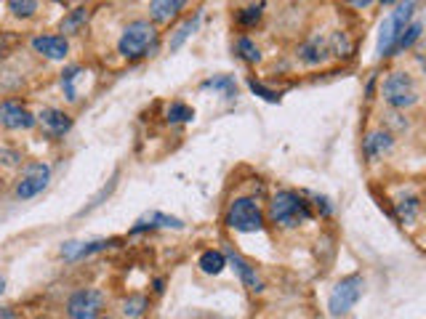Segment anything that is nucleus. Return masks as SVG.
<instances>
[{
    "label": "nucleus",
    "mask_w": 426,
    "mask_h": 319,
    "mask_svg": "<svg viewBox=\"0 0 426 319\" xmlns=\"http://www.w3.org/2000/svg\"><path fill=\"white\" fill-rule=\"evenodd\" d=\"M269 218L275 224L285 226V229H293V226L304 224L312 218V211H309V202L299 194V192H277L272 202H269Z\"/></svg>",
    "instance_id": "obj_1"
},
{
    "label": "nucleus",
    "mask_w": 426,
    "mask_h": 319,
    "mask_svg": "<svg viewBox=\"0 0 426 319\" xmlns=\"http://www.w3.org/2000/svg\"><path fill=\"white\" fill-rule=\"evenodd\" d=\"M158 43V32H155V24L152 22H134L123 30L120 40H118V51L125 59H142L146 54L155 51Z\"/></svg>",
    "instance_id": "obj_2"
},
{
    "label": "nucleus",
    "mask_w": 426,
    "mask_h": 319,
    "mask_svg": "<svg viewBox=\"0 0 426 319\" xmlns=\"http://www.w3.org/2000/svg\"><path fill=\"white\" fill-rule=\"evenodd\" d=\"M415 3H418V0H400L397 11H391V16L384 19L381 32H378V56H391V48L397 43L400 32L411 24V19H413Z\"/></svg>",
    "instance_id": "obj_3"
},
{
    "label": "nucleus",
    "mask_w": 426,
    "mask_h": 319,
    "mask_svg": "<svg viewBox=\"0 0 426 319\" xmlns=\"http://www.w3.org/2000/svg\"><path fill=\"white\" fill-rule=\"evenodd\" d=\"M227 226L234 232H261L264 213L258 208V202L251 197H237L227 211Z\"/></svg>",
    "instance_id": "obj_4"
},
{
    "label": "nucleus",
    "mask_w": 426,
    "mask_h": 319,
    "mask_svg": "<svg viewBox=\"0 0 426 319\" xmlns=\"http://www.w3.org/2000/svg\"><path fill=\"white\" fill-rule=\"evenodd\" d=\"M381 94L387 99V104H391L394 109H408L418 101V88H415V80L408 72H391L384 80Z\"/></svg>",
    "instance_id": "obj_5"
},
{
    "label": "nucleus",
    "mask_w": 426,
    "mask_h": 319,
    "mask_svg": "<svg viewBox=\"0 0 426 319\" xmlns=\"http://www.w3.org/2000/svg\"><path fill=\"white\" fill-rule=\"evenodd\" d=\"M363 287H365V280H363L360 274L344 277V280L333 287V293H330V298H328L330 314H333V317H341V314L352 311L354 304H357L360 296H363Z\"/></svg>",
    "instance_id": "obj_6"
},
{
    "label": "nucleus",
    "mask_w": 426,
    "mask_h": 319,
    "mask_svg": "<svg viewBox=\"0 0 426 319\" xmlns=\"http://www.w3.org/2000/svg\"><path fill=\"white\" fill-rule=\"evenodd\" d=\"M101 308H104V296L99 290H77L70 304H67V314L70 319H99L101 317Z\"/></svg>",
    "instance_id": "obj_7"
},
{
    "label": "nucleus",
    "mask_w": 426,
    "mask_h": 319,
    "mask_svg": "<svg viewBox=\"0 0 426 319\" xmlns=\"http://www.w3.org/2000/svg\"><path fill=\"white\" fill-rule=\"evenodd\" d=\"M49 178H51L49 165H43V163H32V165H27L25 173H22L19 187H16V197L30 200V197L40 194V192L49 187Z\"/></svg>",
    "instance_id": "obj_8"
},
{
    "label": "nucleus",
    "mask_w": 426,
    "mask_h": 319,
    "mask_svg": "<svg viewBox=\"0 0 426 319\" xmlns=\"http://www.w3.org/2000/svg\"><path fill=\"white\" fill-rule=\"evenodd\" d=\"M0 125H6L8 130H27L35 125V118H32L22 104L3 101V104H0Z\"/></svg>",
    "instance_id": "obj_9"
},
{
    "label": "nucleus",
    "mask_w": 426,
    "mask_h": 319,
    "mask_svg": "<svg viewBox=\"0 0 426 319\" xmlns=\"http://www.w3.org/2000/svg\"><path fill=\"white\" fill-rule=\"evenodd\" d=\"M118 239H94V242H64L61 245V256L67 261H80L85 256H94L99 250L112 248Z\"/></svg>",
    "instance_id": "obj_10"
},
{
    "label": "nucleus",
    "mask_w": 426,
    "mask_h": 319,
    "mask_svg": "<svg viewBox=\"0 0 426 319\" xmlns=\"http://www.w3.org/2000/svg\"><path fill=\"white\" fill-rule=\"evenodd\" d=\"M224 258L230 261V263H232V269L237 272V277L243 280V284H245V287H248V290H253V293H261V290H264V282H261V277L256 274V269H253V266H251V263H248V261L240 258V256H237L234 250H230V253H227Z\"/></svg>",
    "instance_id": "obj_11"
},
{
    "label": "nucleus",
    "mask_w": 426,
    "mask_h": 319,
    "mask_svg": "<svg viewBox=\"0 0 426 319\" xmlns=\"http://www.w3.org/2000/svg\"><path fill=\"white\" fill-rule=\"evenodd\" d=\"M37 120H40V125L49 130L51 136H64L67 130L73 128V118L67 115V112H61V109H43L40 115H37Z\"/></svg>",
    "instance_id": "obj_12"
},
{
    "label": "nucleus",
    "mask_w": 426,
    "mask_h": 319,
    "mask_svg": "<svg viewBox=\"0 0 426 319\" xmlns=\"http://www.w3.org/2000/svg\"><path fill=\"white\" fill-rule=\"evenodd\" d=\"M32 48H35L37 54H43V56H49V59H64L67 56V40L61 35H37L32 37Z\"/></svg>",
    "instance_id": "obj_13"
},
{
    "label": "nucleus",
    "mask_w": 426,
    "mask_h": 319,
    "mask_svg": "<svg viewBox=\"0 0 426 319\" xmlns=\"http://www.w3.org/2000/svg\"><path fill=\"white\" fill-rule=\"evenodd\" d=\"M158 226H163V229H182L184 224L179 221V218H173V215H165V213L152 211V213H146L144 218H139L131 232L136 234V232H144V229H158Z\"/></svg>",
    "instance_id": "obj_14"
},
{
    "label": "nucleus",
    "mask_w": 426,
    "mask_h": 319,
    "mask_svg": "<svg viewBox=\"0 0 426 319\" xmlns=\"http://www.w3.org/2000/svg\"><path fill=\"white\" fill-rule=\"evenodd\" d=\"M187 0H149V16L152 22H170L184 8Z\"/></svg>",
    "instance_id": "obj_15"
},
{
    "label": "nucleus",
    "mask_w": 426,
    "mask_h": 319,
    "mask_svg": "<svg viewBox=\"0 0 426 319\" xmlns=\"http://www.w3.org/2000/svg\"><path fill=\"white\" fill-rule=\"evenodd\" d=\"M391 136L387 133V130H373L370 136L365 139V144H363V149H365V157L368 160H378L381 154H387L391 149Z\"/></svg>",
    "instance_id": "obj_16"
},
{
    "label": "nucleus",
    "mask_w": 426,
    "mask_h": 319,
    "mask_svg": "<svg viewBox=\"0 0 426 319\" xmlns=\"http://www.w3.org/2000/svg\"><path fill=\"white\" fill-rule=\"evenodd\" d=\"M299 54H301V61H306V64H320V61L328 59L330 46H328V40H322V37H312L309 43L301 46Z\"/></svg>",
    "instance_id": "obj_17"
},
{
    "label": "nucleus",
    "mask_w": 426,
    "mask_h": 319,
    "mask_svg": "<svg viewBox=\"0 0 426 319\" xmlns=\"http://www.w3.org/2000/svg\"><path fill=\"white\" fill-rule=\"evenodd\" d=\"M224 266H227V258H224V253H219V250H206V253L200 256V269L206 274H221Z\"/></svg>",
    "instance_id": "obj_18"
},
{
    "label": "nucleus",
    "mask_w": 426,
    "mask_h": 319,
    "mask_svg": "<svg viewBox=\"0 0 426 319\" xmlns=\"http://www.w3.org/2000/svg\"><path fill=\"white\" fill-rule=\"evenodd\" d=\"M85 22H88V11L85 8H75V11H70V16L61 19V32L64 35H77Z\"/></svg>",
    "instance_id": "obj_19"
},
{
    "label": "nucleus",
    "mask_w": 426,
    "mask_h": 319,
    "mask_svg": "<svg viewBox=\"0 0 426 319\" xmlns=\"http://www.w3.org/2000/svg\"><path fill=\"white\" fill-rule=\"evenodd\" d=\"M418 208H421V202H418V197H415V194L400 197V200H397V215H400L402 224H411V221H415Z\"/></svg>",
    "instance_id": "obj_20"
},
{
    "label": "nucleus",
    "mask_w": 426,
    "mask_h": 319,
    "mask_svg": "<svg viewBox=\"0 0 426 319\" xmlns=\"http://www.w3.org/2000/svg\"><path fill=\"white\" fill-rule=\"evenodd\" d=\"M197 24H200V13L189 16V19H187V22H184L182 27L176 30V32H173V37H170V51H179V48L184 46V40H187V37H189L197 30Z\"/></svg>",
    "instance_id": "obj_21"
},
{
    "label": "nucleus",
    "mask_w": 426,
    "mask_h": 319,
    "mask_svg": "<svg viewBox=\"0 0 426 319\" xmlns=\"http://www.w3.org/2000/svg\"><path fill=\"white\" fill-rule=\"evenodd\" d=\"M421 30H424V27H421V22L408 24V27L400 32V37H397V43H394V48H391V54H394V51H405V48L413 46L415 40L421 37Z\"/></svg>",
    "instance_id": "obj_22"
},
{
    "label": "nucleus",
    "mask_w": 426,
    "mask_h": 319,
    "mask_svg": "<svg viewBox=\"0 0 426 319\" xmlns=\"http://www.w3.org/2000/svg\"><path fill=\"white\" fill-rule=\"evenodd\" d=\"M234 51H237V56L243 61H248V64L261 61V51H258V46H256L253 40H248V37H240L237 46H234Z\"/></svg>",
    "instance_id": "obj_23"
},
{
    "label": "nucleus",
    "mask_w": 426,
    "mask_h": 319,
    "mask_svg": "<svg viewBox=\"0 0 426 319\" xmlns=\"http://www.w3.org/2000/svg\"><path fill=\"white\" fill-rule=\"evenodd\" d=\"M165 120H168V123H192V120H195V109H192V106H187V104H182V101H176V104L168 106Z\"/></svg>",
    "instance_id": "obj_24"
},
{
    "label": "nucleus",
    "mask_w": 426,
    "mask_h": 319,
    "mask_svg": "<svg viewBox=\"0 0 426 319\" xmlns=\"http://www.w3.org/2000/svg\"><path fill=\"white\" fill-rule=\"evenodd\" d=\"M203 88H213V91H224V96H227V99H234V96H237V85H234V77H230V75H227V77H211V80H206V83H203Z\"/></svg>",
    "instance_id": "obj_25"
},
{
    "label": "nucleus",
    "mask_w": 426,
    "mask_h": 319,
    "mask_svg": "<svg viewBox=\"0 0 426 319\" xmlns=\"http://www.w3.org/2000/svg\"><path fill=\"white\" fill-rule=\"evenodd\" d=\"M8 11L19 19H27L37 11V0H8Z\"/></svg>",
    "instance_id": "obj_26"
},
{
    "label": "nucleus",
    "mask_w": 426,
    "mask_h": 319,
    "mask_svg": "<svg viewBox=\"0 0 426 319\" xmlns=\"http://www.w3.org/2000/svg\"><path fill=\"white\" fill-rule=\"evenodd\" d=\"M80 75V67H67V70L61 72V88H64V96L70 99V101H75L77 99V94H75V77Z\"/></svg>",
    "instance_id": "obj_27"
},
{
    "label": "nucleus",
    "mask_w": 426,
    "mask_h": 319,
    "mask_svg": "<svg viewBox=\"0 0 426 319\" xmlns=\"http://www.w3.org/2000/svg\"><path fill=\"white\" fill-rule=\"evenodd\" d=\"M144 308H146V298L134 296L123 304V314H125V317H142V314H144Z\"/></svg>",
    "instance_id": "obj_28"
},
{
    "label": "nucleus",
    "mask_w": 426,
    "mask_h": 319,
    "mask_svg": "<svg viewBox=\"0 0 426 319\" xmlns=\"http://www.w3.org/2000/svg\"><path fill=\"white\" fill-rule=\"evenodd\" d=\"M248 85H251V91H253L256 96H261V99H267V101H280V94L269 91V88H264L261 83H256V80H248Z\"/></svg>",
    "instance_id": "obj_29"
},
{
    "label": "nucleus",
    "mask_w": 426,
    "mask_h": 319,
    "mask_svg": "<svg viewBox=\"0 0 426 319\" xmlns=\"http://www.w3.org/2000/svg\"><path fill=\"white\" fill-rule=\"evenodd\" d=\"M19 160H22V157H19V152L6 149V146L0 149V163H3V165H19Z\"/></svg>",
    "instance_id": "obj_30"
},
{
    "label": "nucleus",
    "mask_w": 426,
    "mask_h": 319,
    "mask_svg": "<svg viewBox=\"0 0 426 319\" xmlns=\"http://www.w3.org/2000/svg\"><path fill=\"white\" fill-rule=\"evenodd\" d=\"M258 16H261V6H251V8H245V11L240 13V22L253 24V22H258Z\"/></svg>",
    "instance_id": "obj_31"
},
{
    "label": "nucleus",
    "mask_w": 426,
    "mask_h": 319,
    "mask_svg": "<svg viewBox=\"0 0 426 319\" xmlns=\"http://www.w3.org/2000/svg\"><path fill=\"white\" fill-rule=\"evenodd\" d=\"M349 3H352L354 8H368V6L373 3V0H349Z\"/></svg>",
    "instance_id": "obj_32"
},
{
    "label": "nucleus",
    "mask_w": 426,
    "mask_h": 319,
    "mask_svg": "<svg viewBox=\"0 0 426 319\" xmlns=\"http://www.w3.org/2000/svg\"><path fill=\"white\" fill-rule=\"evenodd\" d=\"M3 290H6V280H3V277H0V293H3Z\"/></svg>",
    "instance_id": "obj_33"
},
{
    "label": "nucleus",
    "mask_w": 426,
    "mask_h": 319,
    "mask_svg": "<svg viewBox=\"0 0 426 319\" xmlns=\"http://www.w3.org/2000/svg\"><path fill=\"white\" fill-rule=\"evenodd\" d=\"M0 54H3V40H0Z\"/></svg>",
    "instance_id": "obj_34"
},
{
    "label": "nucleus",
    "mask_w": 426,
    "mask_h": 319,
    "mask_svg": "<svg viewBox=\"0 0 426 319\" xmlns=\"http://www.w3.org/2000/svg\"><path fill=\"white\" fill-rule=\"evenodd\" d=\"M381 3H391V0H381Z\"/></svg>",
    "instance_id": "obj_35"
},
{
    "label": "nucleus",
    "mask_w": 426,
    "mask_h": 319,
    "mask_svg": "<svg viewBox=\"0 0 426 319\" xmlns=\"http://www.w3.org/2000/svg\"><path fill=\"white\" fill-rule=\"evenodd\" d=\"M107 319H112V317H107Z\"/></svg>",
    "instance_id": "obj_36"
}]
</instances>
